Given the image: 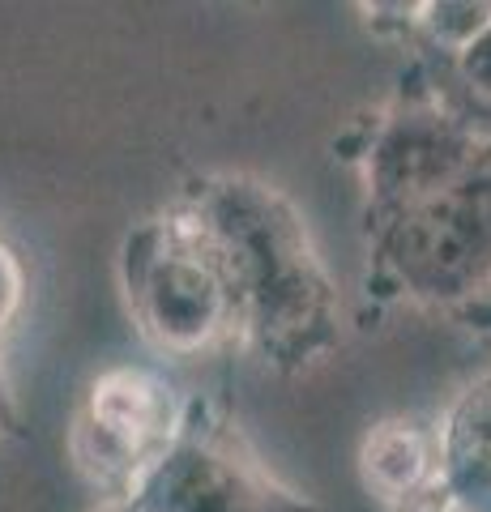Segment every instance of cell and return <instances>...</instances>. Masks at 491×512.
<instances>
[{
  "label": "cell",
  "mask_w": 491,
  "mask_h": 512,
  "mask_svg": "<svg viewBox=\"0 0 491 512\" xmlns=\"http://www.w3.org/2000/svg\"><path fill=\"white\" fill-rule=\"evenodd\" d=\"M180 197L223 252L244 316V350L282 376L334 355L342 346V295L287 192L244 171H210L188 180Z\"/></svg>",
  "instance_id": "cell-1"
},
{
  "label": "cell",
  "mask_w": 491,
  "mask_h": 512,
  "mask_svg": "<svg viewBox=\"0 0 491 512\" xmlns=\"http://www.w3.org/2000/svg\"><path fill=\"white\" fill-rule=\"evenodd\" d=\"M116 274L141 338L163 355L197 359L244 346V316L223 252L184 197L124 235Z\"/></svg>",
  "instance_id": "cell-2"
},
{
  "label": "cell",
  "mask_w": 491,
  "mask_h": 512,
  "mask_svg": "<svg viewBox=\"0 0 491 512\" xmlns=\"http://www.w3.org/2000/svg\"><path fill=\"white\" fill-rule=\"evenodd\" d=\"M363 231L380 291L432 312H470L491 295V154Z\"/></svg>",
  "instance_id": "cell-3"
},
{
  "label": "cell",
  "mask_w": 491,
  "mask_h": 512,
  "mask_svg": "<svg viewBox=\"0 0 491 512\" xmlns=\"http://www.w3.org/2000/svg\"><path fill=\"white\" fill-rule=\"evenodd\" d=\"M487 154L491 141L436 90L423 64H410L402 90L372 116L355 150L363 222L462 180Z\"/></svg>",
  "instance_id": "cell-4"
},
{
  "label": "cell",
  "mask_w": 491,
  "mask_h": 512,
  "mask_svg": "<svg viewBox=\"0 0 491 512\" xmlns=\"http://www.w3.org/2000/svg\"><path fill=\"white\" fill-rule=\"evenodd\" d=\"M193 402L163 367L116 363L99 372L69 427V461L103 504L133 500L184 436Z\"/></svg>",
  "instance_id": "cell-5"
},
{
  "label": "cell",
  "mask_w": 491,
  "mask_h": 512,
  "mask_svg": "<svg viewBox=\"0 0 491 512\" xmlns=\"http://www.w3.org/2000/svg\"><path fill=\"white\" fill-rule=\"evenodd\" d=\"M129 504L137 512H321L265 466L223 410L201 402Z\"/></svg>",
  "instance_id": "cell-6"
},
{
  "label": "cell",
  "mask_w": 491,
  "mask_h": 512,
  "mask_svg": "<svg viewBox=\"0 0 491 512\" xmlns=\"http://www.w3.org/2000/svg\"><path fill=\"white\" fill-rule=\"evenodd\" d=\"M359 478L380 504L410 512L440 491L436 427L415 419H380L359 444Z\"/></svg>",
  "instance_id": "cell-7"
},
{
  "label": "cell",
  "mask_w": 491,
  "mask_h": 512,
  "mask_svg": "<svg viewBox=\"0 0 491 512\" xmlns=\"http://www.w3.org/2000/svg\"><path fill=\"white\" fill-rule=\"evenodd\" d=\"M440 500L457 512H491V372L453 397L436 427Z\"/></svg>",
  "instance_id": "cell-8"
},
{
  "label": "cell",
  "mask_w": 491,
  "mask_h": 512,
  "mask_svg": "<svg viewBox=\"0 0 491 512\" xmlns=\"http://www.w3.org/2000/svg\"><path fill=\"white\" fill-rule=\"evenodd\" d=\"M415 64H423L427 77L436 82V90L487 137V120H491V13L462 47H453L449 56L415 60Z\"/></svg>",
  "instance_id": "cell-9"
},
{
  "label": "cell",
  "mask_w": 491,
  "mask_h": 512,
  "mask_svg": "<svg viewBox=\"0 0 491 512\" xmlns=\"http://www.w3.org/2000/svg\"><path fill=\"white\" fill-rule=\"evenodd\" d=\"M22 295H26L22 261H18V252L0 239V342H5V333L13 329V320L22 312Z\"/></svg>",
  "instance_id": "cell-10"
},
{
  "label": "cell",
  "mask_w": 491,
  "mask_h": 512,
  "mask_svg": "<svg viewBox=\"0 0 491 512\" xmlns=\"http://www.w3.org/2000/svg\"><path fill=\"white\" fill-rule=\"evenodd\" d=\"M13 431H18V406H13L5 367H0V436H13Z\"/></svg>",
  "instance_id": "cell-11"
},
{
  "label": "cell",
  "mask_w": 491,
  "mask_h": 512,
  "mask_svg": "<svg viewBox=\"0 0 491 512\" xmlns=\"http://www.w3.org/2000/svg\"><path fill=\"white\" fill-rule=\"evenodd\" d=\"M462 320L466 325H474V329H483V333H491V295L483 299V303H474L470 312H462Z\"/></svg>",
  "instance_id": "cell-12"
},
{
  "label": "cell",
  "mask_w": 491,
  "mask_h": 512,
  "mask_svg": "<svg viewBox=\"0 0 491 512\" xmlns=\"http://www.w3.org/2000/svg\"><path fill=\"white\" fill-rule=\"evenodd\" d=\"M410 512H457V508H449L445 500H440V495H432V500H427V504H419V508H410Z\"/></svg>",
  "instance_id": "cell-13"
},
{
  "label": "cell",
  "mask_w": 491,
  "mask_h": 512,
  "mask_svg": "<svg viewBox=\"0 0 491 512\" xmlns=\"http://www.w3.org/2000/svg\"><path fill=\"white\" fill-rule=\"evenodd\" d=\"M99 512H137V508H133L129 500H116V504H103Z\"/></svg>",
  "instance_id": "cell-14"
}]
</instances>
